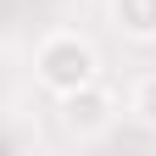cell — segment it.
Returning a JSON list of instances; mask_svg holds the SVG:
<instances>
[{
  "mask_svg": "<svg viewBox=\"0 0 156 156\" xmlns=\"http://www.w3.org/2000/svg\"><path fill=\"white\" fill-rule=\"evenodd\" d=\"M62 106H67V128H78V134H101L112 123V89L101 78L84 84V89H73V95H62Z\"/></svg>",
  "mask_w": 156,
  "mask_h": 156,
  "instance_id": "7a4b0ae2",
  "label": "cell"
},
{
  "mask_svg": "<svg viewBox=\"0 0 156 156\" xmlns=\"http://www.w3.org/2000/svg\"><path fill=\"white\" fill-rule=\"evenodd\" d=\"M112 17L128 39H156V0H112Z\"/></svg>",
  "mask_w": 156,
  "mask_h": 156,
  "instance_id": "3957f363",
  "label": "cell"
},
{
  "mask_svg": "<svg viewBox=\"0 0 156 156\" xmlns=\"http://www.w3.org/2000/svg\"><path fill=\"white\" fill-rule=\"evenodd\" d=\"M34 67H39V84L50 95H73V89H84V84L101 78V56H95V45L84 34L62 28V34H50L45 45L34 50Z\"/></svg>",
  "mask_w": 156,
  "mask_h": 156,
  "instance_id": "6da1fadb",
  "label": "cell"
},
{
  "mask_svg": "<svg viewBox=\"0 0 156 156\" xmlns=\"http://www.w3.org/2000/svg\"><path fill=\"white\" fill-rule=\"evenodd\" d=\"M128 112L140 117V123H151V128H156V73L134 84V95H128Z\"/></svg>",
  "mask_w": 156,
  "mask_h": 156,
  "instance_id": "277c9868",
  "label": "cell"
}]
</instances>
